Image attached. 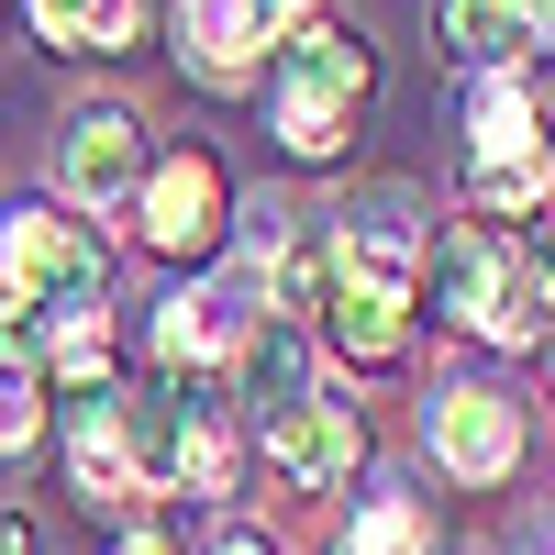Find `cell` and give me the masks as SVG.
<instances>
[{"label":"cell","mask_w":555,"mask_h":555,"mask_svg":"<svg viewBox=\"0 0 555 555\" xmlns=\"http://www.w3.org/2000/svg\"><path fill=\"white\" fill-rule=\"evenodd\" d=\"M44 378H67V389H101L112 378V322H101V300H78V311H56L44 322Z\"/></svg>","instance_id":"ac0fdd59"},{"label":"cell","mask_w":555,"mask_h":555,"mask_svg":"<svg viewBox=\"0 0 555 555\" xmlns=\"http://www.w3.org/2000/svg\"><path fill=\"white\" fill-rule=\"evenodd\" d=\"M34 34L67 44V56H122V44L145 34V12H133V0H34Z\"/></svg>","instance_id":"e0dca14e"},{"label":"cell","mask_w":555,"mask_h":555,"mask_svg":"<svg viewBox=\"0 0 555 555\" xmlns=\"http://www.w3.org/2000/svg\"><path fill=\"white\" fill-rule=\"evenodd\" d=\"M434 34L455 67H512L522 44H555V0H434Z\"/></svg>","instance_id":"7c38bea8"},{"label":"cell","mask_w":555,"mask_h":555,"mask_svg":"<svg viewBox=\"0 0 555 555\" xmlns=\"http://www.w3.org/2000/svg\"><path fill=\"white\" fill-rule=\"evenodd\" d=\"M423 289H434L444 322H467L478 345L533 356V345L555 334V234L522 245V234H500L489 211H478V222H444L434 256H423Z\"/></svg>","instance_id":"6da1fadb"},{"label":"cell","mask_w":555,"mask_h":555,"mask_svg":"<svg viewBox=\"0 0 555 555\" xmlns=\"http://www.w3.org/2000/svg\"><path fill=\"white\" fill-rule=\"evenodd\" d=\"M544 145H533V89L512 78V67H478V89H467V167H533Z\"/></svg>","instance_id":"2e32d148"},{"label":"cell","mask_w":555,"mask_h":555,"mask_svg":"<svg viewBox=\"0 0 555 555\" xmlns=\"http://www.w3.org/2000/svg\"><path fill=\"white\" fill-rule=\"evenodd\" d=\"M256 322H267L256 267H245V278H201L190 300H167V311H156V366H167V389H234V356H245Z\"/></svg>","instance_id":"277c9868"},{"label":"cell","mask_w":555,"mask_h":555,"mask_svg":"<svg viewBox=\"0 0 555 555\" xmlns=\"http://www.w3.org/2000/svg\"><path fill=\"white\" fill-rule=\"evenodd\" d=\"M256 0H178V56H190L201 89H256Z\"/></svg>","instance_id":"4fadbf2b"},{"label":"cell","mask_w":555,"mask_h":555,"mask_svg":"<svg viewBox=\"0 0 555 555\" xmlns=\"http://www.w3.org/2000/svg\"><path fill=\"white\" fill-rule=\"evenodd\" d=\"M101 278H112V245L78 222V201H12L0 211V289H23L44 322L101 300Z\"/></svg>","instance_id":"3957f363"},{"label":"cell","mask_w":555,"mask_h":555,"mask_svg":"<svg viewBox=\"0 0 555 555\" xmlns=\"http://www.w3.org/2000/svg\"><path fill=\"white\" fill-rule=\"evenodd\" d=\"M211 555H289V544H278V533H256V522H234V533H222Z\"/></svg>","instance_id":"7402d4cb"},{"label":"cell","mask_w":555,"mask_h":555,"mask_svg":"<svg viewBox=\"0 0 555 555\" xmlns=\"http://www.w3.org/2000/svg\"><path fill=\"white\" fill-rule=\"evenodd\" d=\"M300 389H311V322L267 311L245 334V356H234V400H245V423H267V411H289Z\"/></svg>","instance_id":"5bb4252c"},{"label":"cell","mask_w":555,"mask_h":555,"mask_svg":"<svg viewBox=\"0 0 555 555\" xmlns=\"http://www.w3.org/2000/svg\"><path fill=\"white\" fill-rule=\"evenodd\" d=\"M112 555H178V533H167V522H133V533H122Z\"/></svg>","instance_id":"603a6c76"},{"label":"cell","mask_w":555,"mask_h":555,"mask_svg":"<svg viewBox=\"0 0 555 555\" xmlns=\"http://www.w3.org/2000/svg\"><path fill=\"white\" fill-rule=\"evenodd\" d=\"M423 455L455 489H512V467H522V400L489 389V378H444L423 400Z\"/></svg>","instance_id":"8992f818"},{"label":"cell","mask_w":555,"mask_h":555,"mask_svg":"<svg viewBox=\"0 0 555 555\" xmlns=\"http://www.w3.org/2000/svg\"><path fill=\"white\" fill-rule=\"evenodd\" d=\"M34 434H44V366L0 356V455H34Z\"/></svg>","instance_id":"44dd1931"},{"label":"cell","mask_w":555,"mask_h":555,"mask_svg":"<svg viewBox=\"0 0 555 555\" xmlns=\"http://www.w3.org/2000/svg\"><path fill=\"white\" fill-rule=\"evenodd\" d=\"M467 201H478L489 222L544 211V201H555V156H533V167H467Z\"/></svg>","instance_id":"ffe728a7"},{"label":"cell","mask_w":555,"mask_h":555,"mask_svg":"<svg viewBox=\"0 0 555 555\" xmlns=\"http://www.w3.org/2000/svg\"><path fill=\"white\" fill-rule=\"evenodd\" d=\"M256 289H267V311H289V322H311L322 300H334V222H311V211H289V234H278V245L256 256Z\"/></svg>","instance_id":"9a60e30c"},{"label":"cell","mask_w":555,"mask_h":555,"mask_svg":"<svg viewBox=\"0 0 555 555\" xmlns=\"http://www.w3.org/2000/svg\"><path fill=\"white\" fill-rule=\"evenodd\" d=\"M133 234H145L156 256H178V267L222 256V234H234V178H222V156H201V145L156 156L145 178H133Z\"/></svg>","instance_id":"5b68a950"},{"label":"cell","mask_w":555,"mask_h":555,"mask_svg":"<svg viewBox=\"0 0 555 555\" xmlns=\"http://www.w3.org/2000/svg\"><path fill=\"white\" fill-rule=\"evenodd\" d=\"M145 112L133 101H89L67 133H56V190L78 211H101V201H133V178H145Z\"/></svg>","instance_id":"ba28073f"},{"label":"cell","mask_w":555,"mask_h":555,"mask_svg":"<svg viewBox=\"0 0 555 555\" xmlns=\"http://www.w3.org/2000/svg\"><path fill=\"white\" fill-rule=\"evenodd\" d=\"M423 211H411V190H366V201H345L334 211V267L345 278H366V289H423Z\"/></svg>","instance_id":"9c48e42d"},{"label":"cell","mask_w":555,"mask_h":555,"mask_svg":"<svg viewBox=\"0 0 555 555\" xmlns=\"http://www.w3.org/2000/svg\"><path fill=\"white\" fill-rule=\"evenodd\" d=\"M334 555H434V522H423V500H411V489H378V500L345 522Z\"/></svg>","instance_id":"d6986e66"},{"label":"cell","mask_w":555,"mask_h":555,"mask_svg":"<svg viewBox=\"0 0 555 555\" xmlns=\"http://www.w3.org/2000/svg\"><path fill=\"white\" fill-rule=\"evenodd\" d=\"M311 334L334 345L356 378H389V366L411 356V300H400V289H366V278H345V267H334V300L311 311Z\"/></svg>","instance_id":"8fae6325"},{"label":"cell","mask_w":555,"mask_h":555,"mask_svg":"<svg viewBox=\"0 0 555 555\" xmlns=\"http://www.w3.org/2000/svg\"><path fill=\"white\" fill-rule=\"evenodd\" d=\"M67 489H78V512H122V500H145L133 423H122V389H112V378L67 411Z\"/></svg>","instance_id":"30bf717a"},{"label":"cell","mask_w":555,"mask_h":555,"mask_svg":"<svg viewBox=\"0 0 555 555\" xmlns=\"http://www.w3.org/2000/svg\"><path fill=\"white\" fill-rule=\"evenodd\" d=\"M366 89H378L366 34H345V23H289V34H278V67H267V122H278V145H289L300 167L345 156Z\"/></svg>","instance_id":"7a4b0ae2"},{"label":"cell","mask_w":555,"mask_h":555,"mask_svg":"<svg viewBox=\"0 0 555 555\" xmlns=\"http://www.w3.org/2000/svg\"><path fill=\"white\" fill-rule=\"evenodd\" d=\"M0 555H34V522L12 512V500H0Z\"/></svg>","instance_id":"cb8c5ba5"},{"label":"cell","mask_w":555,"mask_h":555,"mask_svg":"<svg viewBox=\"0 0 555 555\" xmlns=\"http://www.w3.org/2000/svg\"><path fill=\"white\" fill-rule=\"evenodd\" d=\"M256 444H267V467L289 478V489H345V478L366 467V423H356V400H322V389H300L289 411H267Z\"/></svg>","instance_id":"52a82bcc"}]
</instances>
